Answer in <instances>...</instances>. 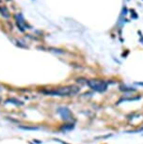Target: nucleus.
Wrapping results in <instances>:
<instances>
[{
    "instance_id": "1",
    "label": "nucleus",
    "mask_w": 143,
    "mask_h": 144,
    "mask_svg": "<svg viewBox=\"0 0 143 144\" xmlns=\"http://www.w3.org/2000/svg\"><path fill=\"white\" fill-rule=\"evenodd\" d=\"M80 91V88L76 86H68V87H61L58 89H52V90H42L41 92L45 95L52 96H70L74 95Z\"/></svg>"
},
{
    "instance_id": "2",
    "label": "nucleus",
    "mask_w": 143,
    "mask_h": 144,
    "mask_svg": "<svg viewBox=\"0 0 143 144\" xmlns=\"http://www.w3.org/2000/svg\"><path fill=\"white\" fill-rule=\"evenodd\" d=\"M87 84L91 90L98 91V92H104L107 90V83L104 80L91 79V80L87 81Z\"/></svg>"
},
{
    "instance_id": "3",
    "label": "nucleus",
    "mask_w": 143,
    "mask_h": 144,
    "mask_svg": "<svg viewBox=\"0 0 143 144\" xmlns=\"http://www.w3.org/2000/svg\"><path fill=\"white\" fill-rule=\"evenodd\" d=\"M58 113L60 115L61 119L65 121V122H72V121H74V115H73L71 110L68 107H66V106L58 107Z\"/></svg>"
},
{
    "instance_id": "4",
    "label": "nucleus",
    "mask_w": 143,
    "mask_h": 144,
    "mask_svg": "<svg viewBox=\"0 0 143 144\" xmlns=\"http://www.w3.org/2000/svg\"><path fill=\"white\" fill-rule=\"evenodd\" d=\"M6 103L14 104V105H16V106H22L23 105V102L19 101L18 99H15V98H11V99H8V100L6 101Z\"/></svg>"
},
{
    "instance_id": "5",
    "label": "nucleus",
    "mask_w": 143,
    "mask_h": 144,
    "mask_svg": "<svg viewBox=\"0 0 143 144\" xmlns=\"http://www.w3.org/2000/svg\"><path fill=\"white\" fill-rule=\"evenodd\" d=\"M74 128V123H70V124H65L63 126H61L60 129L63 131H70V130H73Z\"/></svg>"
},
{
    "instance_id": "6",
    "label": "nucleus",
    "mask_w": 143,
    "mask_h": 144,
    "mask_svg": "<svg viewBox=\"0 0 143 144\" xmlns=\"http://www.w3.org/2000/svg\"><path fill=\"white\" fill-rule=\"evenodd\" d=\"M21 129H24V130H38V127H29V126H20Z\"/></svg>"
},
{
    "instance_id": "7",
    "label": "nucleus",
    "mask_w": 143,
    "mask_h": 144,
    "mask_svg": "<svg viewBox=\"0 0 143 144\" xmlns=\"http://www.w3.org/2000/svg\"><path fill=\"white\" fill-rule=\"evenodd\" d=\"M120 89H121V90H124V91H134V90H136V89H132V88L129 87H121Z\"/></svg>"
},
{
    "instance_id": "8",
    "label": "nucleus",
    "mask_w": 143,
    "mask_h": 144,
    "mask_svg": "<svg viewBox=\"0 0 143 144\" xmlns=\"http://www.w3.org/2000/svg\"><path fill=\"white\" fill-rule=\"evenodd\" d=\"M56 141H58V142H60L61 144H69V143H67V142H64L62 141V140H60V139H55Z\"/></svg>"
},
{
    "instance_id": "9",
    "label": "nucleus",
    "mask_w": 143,
    "mask_h": 144,
    "mask_svg": "<svg viewBox=\"0 0 143 144\" xmlns=\"http://www.w3.org/2000/svg\"><path fill=\"white\" fill-rule=\"evenodd\" d=\"M0 101H1V97H0Z\"/></svg>"
}]
</instances>
